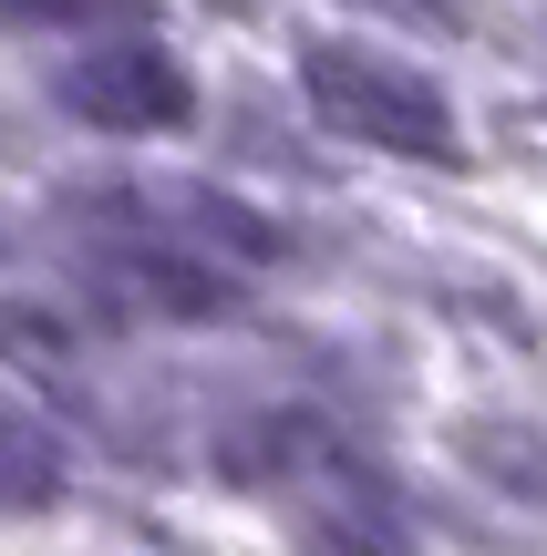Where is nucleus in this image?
Masks as SVG:
<instances>
[{
    "mask_svg": "<svg viewBox=\"0 0 547 556\" xmlns=\"http://www.w3.org/2000/svg\"><path fill=\"white\" fill-rule=\"evenodd\" d=\"M310 93H321V114L341 124V135L383 144V155H455V124H445V93H434L424 73H403V62L362 52V41H321V52L300 62Z\"/></svg>",
    "mask_w": 547,
    "mask_h": 556,
    "instance_id": "f257e3e1",
    "label": "nucleus"
},
{
    "mask_svg": "<svg viewBox=\"0 0 547 556\" xmlns=\"http://www.w3.org/2000/svg\"><path fill=\"white\" fill-rule=\"evenodd\" d=\"M62 103L83 124H114V135H156V124H186V73L165 62V41L114 31L62 73Z\"/></svg>",
    "mask_w": 547,
    "mask_h": 556,
    "instance_id": "f03ea898",
    "label": "nucleus"
},
{
    "mask_svg": "<svg viewBox=\"0 0 547 556\" xmlns=\"http://www.w3.org/2000/svg\"><path fill=\"white\" fill-rule=\"evenodd\" d=\"M62 495V443L21 402H0V505H52Z\"/></svg>",
    "mask_w": 547,
    "mask_h": 556,
    "instance_id": "7ed1b4c3",
    "label": "nucleus"
},
{
    "mask_svg": "<svg viewBox=\"0 0 547 556\" xmlns=\"http://www.w3.org/2000/svg\"><path fill=\"white\" fill-rule=\"evenodd\" d=\"M362 11H413V21H445L455 0H362Z\"/></svg>",
    "mask_w": 547,
    "mask_h": 556,
    "instance_id": "20e7f679",
    "label": "nucleus"
}]
</instances>
